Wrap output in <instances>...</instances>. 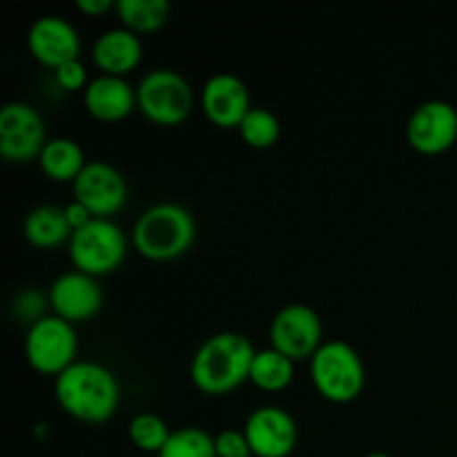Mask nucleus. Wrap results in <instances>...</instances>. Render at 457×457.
Returning <instances> with one entry per match:
<instances>
[{
	"instance_id": "nucleus-1",
	"label": "nucleus",
	"mask_w": 457,
	"mask_h": 457,
	"mask_svg": "<svg viewBox=\"0 0 457 457\" xmlns=\"http://www.w3.org/2000/svg\"><path fill=\"white\" fill-rule=\"evenodd\" d=\"M54 395L67 415L80 422L101 424L119 409L120 384L114 370L101 361L76 360L70 369L56 375Z\"/></svg>"
},
{
	"instance_id": "nucleus-2",
	"label": "nucleus",
	"mask_w": 457,
	"mask_h": 457,
	"mask_svg": "<svg viewBox=\"0 0 457 457\" xmlns=\"http://www.w3.org/2000/svg\"><path fill=\"white\" fill-rule=\"evenodd\" d=\"M257 348L235 330L210 335L201 342L190 361V378L208 395H226L250 379Z\"/></svg>"
},
{
	"instance_id": "nucleus-3",
	"label": "nucleus",
	"mask_w": 457,
	"mask_h": 457,
	"mask_svg": "<svg viewBox=\"0 0 457 457\" xmlns=\"http://www.w3.org/2000/svg\"><path fill=\"white\" fill-rule=\"evenodd\" d=\"M196 239L195 214L181 204L161 201L137 217L132 228V244L138 254L152 262H168L181 257Z\"/></svg>"
},
{
	"instance_id": "nucleus-4",
	"label": "nucleus",
	"mask_w": 457,
	"mask_h": 457,
	"mask_svg": "<svg viewBox=\"0 0 457 457\" xmlns=\"http://www.w3.org/2000/svg\"><path fill=\"white\" fill-rule=\"evenodd\" d=\"M311 379L321 397L346 404L357 400L364 391V361L346 339H328L311 357Z\"/></svg>"
},
{
	"instance_id": "nucleus-5",
	"label": "nucleus",
	"mask_w": 457,
	"mask_h": 457,
	"mask_svg": "<svg viewBox=\"0 0 457 457\" xmlns=\"http://www.w3.org/2000/svg\"><path fill=\"white\" fill-rule=\"evenodd\" d=\"M137 105L152 123L179 125L192 114L195 92L183 74L168 67H156L138 80Z\"/></svg>"
},
{
	"instance_id": "nucleus-6",
	"label": "nucleus",
	"mask_w": 457,
	"mask_h": 457,
	"mask_svg": "<svg viewBox=\"0 0 457 457\" xmlns=\"http://www.w3.org/2000/svg\"><path fill=\"white\" fill-rule=\"evenodd\" d=\"M128 254V239L120 226L112 219L94 217L83 228L71 232L70 259L87 275H107L123 263Z\"/></svg>"
},
{
	"instance_id": "nucleus-7",
	"label": "nucleus",
	"mask_w": 457,
	"mask_h": 457,
	"mask_svg": "<svg viewBox=\"0 0 457 457\" xmlns=\"http://www.w3.org/2000/svg\"><path fill=\"white\" fill-rule=\"evenodd\" d=\"M79 335L71 321L45 315L29 326L25 337V357L43 375H61L76 361Z\"/></svg>"
},
{
	"instance_id": "nucleus-8",
	"label": "nucleus",
	"mask_w": 457,
	"mask_h": 457,
	"mask_svg": "<svg viewBox=\"0 0 457 457\" xmlns=\"http://www.w3.org/2000/svg\"><path fill=\"white\" fill-rule=\"evenodd\" d=\"M270 344L293 361L311 360L324 344L320 312L308 303H286L270 321Z\"/></svg>"
},
{
	"instance_id": "nucleus-9",
	"label": "nucleus",
	"mask_w": 457,
	"mask_h": 457,
	"mask_svg": "<svg viewBox=\"0 0 457 457\" xmlns=\"http://www.w3.org/2000/svg\"><path fill=\"white\" fill-rule=\"evenodd\" d=\"M45 137L43 116L25 101H9L0 110V154L7 161L25 163L43 152Z\"/></svg>"
},
{
	"instance_id": "nucleus-10",
	"label": "nucleus",
	"mask_w": 457,
	"mask_h": 457,
	"mask_svg": "<svg viewBox=\"0 0 457 457\" xmlns=\"http://www.w3.org/2000/svg\"><path fill=\"white\" fill-rule=\"evenodd\" d=\"M406 141L420 154H442L453 147L457 141V107L442 98L420 103L406 120Z\"/></svg>"
},
{
	"instance_id": "nucleus-11",
	"label": "nucleus",
	"mask_w": 457,
	"mask_h": 457,
	"mask_svg": "<svg viewBox=\"0 0 457 457\" xmlns=\"http://www.w3.org/2000/svg\"><path fill=\"white\" fill-rule=\"evenodd\" d=\"M71 186H74V199L87 205L94 217L112 219V214L128 204V181L123 172L107 161H87Z\"/></svg>"
},
{
	"instance_id": "nucleus-12",
	"label": "nucleus",
	"mask_w": 457,
	"mask_h": 457,
	"mask_svg": "<svg viewBox=\"0 0 457 457\" xmlns=\"http://www.w3.org/2000/svg\"><path fill=\"white\" fill-rule=\"evenodd\" d=\"M254 457H288L299 440L297 422L284 406L266 404L254 409L244 424Z\"/></svg>"
},
{
	"instance_id": "nucleus-13",
	"label": "nucleus",
	"mask_w": 457,
	"mask_h": 457,
	"mask_svg": "<svg viewBox=\"0 0 457 457\" xmlns=\"http://www.w3.org/2000/svg\"><path fill=\"white\" fill-rule=\"evenodd\" d=\"M49 306L54 308V315L62 317L67 321H85L98 315L105 302L101 284L94 275L79 270L61 272L49 286Z\"/></svg>"
},
{
	"instance_id": "nucleus-14",
	"label": "nucleus",
	"mask_w": 457,
	"mask_h": 457,
	"mask_svg": "<svg viewBox=\"0 0 457 457\" xmlns=\"http://www.w3.org/2000/svg\"><path fill=\"white\" fill-rule=\"evenodd\" d=\"M201 107L217 128H239L253 107L248 85L232 71H214L201 87Z\"/></svg>"
},
{
	"instance_id": "nucleus-15",
	"label": "nucleus",
	"mask_w": 457,
	"mask_h": 457,
	"mask_svg": "<svg viewBox=\"0 0 457 457\" xmlns=\"http://www.w3.org/2000/svg\"><path fill=\"white\" fill-rule=\"evenodd\" d=\"M27 47L36 61L56 70L62 62L79 58L80 36L79 29L65 16L45 13L29 25Z\"/></svg>"
},
{
	"instance_id": "nucleus-16",
	"label": "nucleus",
	"mask_w": 457,
	"mask_h": 457,
	"mask_svg": "<svg viewBox=\"0 0 457 457\" xmlns=\"http://www.w3.org/2000/svg\"><path fill=\"white\" fill-rule=\"evenodd\" d=\"M83 105L98 120H123L138 107L137 87L125 76L98 74L83 89Z\"/></svg>"
},
{
	"instance_id": "nucleus-17",
	"label": "nucleus",
	"mask_w": 457,
	"mask_h": 457,
	"mask_svg": "<svg viewBox=\"0 0 457 457\" xmlns=\"http://www.w3.org/2000/svg\"><path fill=\"white\" fill-rule=\"evenodd\" d=\"M92 58L103 74L125 76L141 62L143 40L128 27H112L94 40Z\"/></svg>"
},
{
	"instance_id": "nucleus-18",
	"label": "nucleus",
	"mask_w": 457,
	"mask_h": 457,
	"mask_svg": "<svg viewBox=\"0 0 457 457\" xmlns=\"http://www.w3.org/2000/svg\"><path fill=\"white\" fill-rule=\"evenodd\" d=\"M22 230H25L27 241L36 248H54L62 241H70L74 228L67 221L65 205L43 204L27 212Z\"/></svg>"
},
{
	"instance_id": "nucleus-19",
	"label": "nucleus",
	"mask_w": 457,
	"mask_h": 457,
	"mask_svg": "<svg viewBox=\"0 0 457 457\" xmlns=\"http://www.w3.org/2000/svg\"><path fill=\"white\" fill-rule=\"evenodd\" d=\"M40 170L54 181H76L83 168L87 165L85 152L76 138L54 137L47 138L43 152L38 156Z\"/></svg>"
},
{
	"instance_id": "nucleus-20",
	"label": "nucleus",
	"mask_w": 457,
	"mask_h": 457,
	"mask_svg": "<svg viewBox=\"0 0 457 457\" xmlns=\"http://www.w3.org/2000/svg\"><path fill=\"white\" fill-rule=\"evenodd\" d=\"M295 378V361L277 348L257 351L250 369V382L263 391H284Z\"/></svg>"
},
{
	"instance_id": "nucleus-21",
	"label": "nucleus",
	"mask_w": 457,
	"mask_h": 457,
	"mask_svg": "<svg viewBox=\"0 0 457 457\" xmlns=\"http://www.w3.org/2000/svg\"><path fill=\"white\" fill-rule=\"evenodd\" d=\"M114 9L123 27L137 34L161 29L172 12L168 0H116Z\"/></svg>"
},
{
	"instance_id": "nucleus-22",
	"label": "nucleus",
	"mask_w": 457,
	"mask_h": 457,
	"mask_svg": "<svg viewBox=\"0 0 457 457\" xmlns=\"http://www.w3.org/2000/svg\"><path fill=\"white\" fill-rule=\"evenodd\" d=\"M159 457H217L214 436L201 427L174 428Z\"/></svg>"
},
{
	"instance_id": "nucleus-23",
	"label": "nucleus",
	"mask_w": 457,
	"mask_h": 457,
	"mask_svg": "<svg viewBox=\"0 0 457 457\" xmlns=\"http://www.w3.org/2000/svg\"><path fill=\"white\" fill-rule=\"evenodd\" d=\"M172 428L168 427L163 418L159 413H152V411H141V413L134 415L129 420L128 436L132 440V445L138 451H145V453H161V449L168 442Z\"/></svg>"
},
{
	"instance_id": "nucleus-24",
	"label": "nucleus",
	"mask_w": 457,
	"mask_h": 457,
	"mask_svg": "<svg viewBox=\"0 0 457 457\" xmlns=\"http://www.w3.org/2000/svg\"><path fill=\"white\" fill-rule=\"evenodd\" d=\"M239 134L250 147L266 150L272 147L281 137V123L277 114L268 107H250L248 114L239 123Z\"/></svg>"
},
{
	"instance_id": "nucleus-25",
	"label": "nucleus",
	"mask_w": 457,
	"mask_h": 457,
	"mask_svg": "<svg viewBox=\"0 0 457 457\" xmlns=\"http://www.w3.org/2000/svg\"><path fill=\"white\" fill-rule=\"evenodd\" d=\"M214 446H217V457H253V449L244 431L237 428H223L214 436Z\"/></svg>"
},
{
	"instance_id": "nucleus-26",
	"label": "nucleus",
	"mask_w": 457,
	"mask_h": 457,
	"mask_svg": "<svg viewBox=\"0 0 457 457\" xmlns=\"http://www.w3.org/2000/svg\"><path fill=\"white\" fill-rule=\"evenodd\" d=\"M54 76H56V83L61 85L65 92H83L85 87L89 85V76H87V67L83 65L80 58H74V61H67L62 65H58L54 70Z\"/></svg>"
},
{
	"instance_id": "nucleus-27",
	"label": "nucleus",
	"mask_w": 457,
	"mask_h": 457,
	"mask_svg": "<svg viewBox=\"0 0 457 457\" xmlns=\"http://www.w3.org/2000/svg\"><path fill=\"white\" fill-rule=\"evenodd\" d=\"M45 303H49V299H45L40 293H34V290H25V293L18 295L16 299V312L25 320H29V326L34 321H38L43 315Z\"/></svg>"
},
{
	"instance_id": "nucleus-28",
	"label": "nucleus",
	"mask_w": 457,
	"mask_h": 457,
	"mask_svg": "<svg viewBox=\"0 0 457 457\" xmlns=\"http://www.w3.org/2000/svg\"><path fill=\"white\" fill-rule=\"evenodd\" d=\"M65 214H67V221H70V226L74 228V230H79V228H83L85 223H89L94 219V214L89 212L87 205H83L76 199H71L70 204L65 205Z\"/></svg>"
},
{
	"instance_id": "nucleus-29",
	"label": "nucleus",
	"mask_w": 457,
	"mask_h": 457,
	"mask_svg": "<svg viewBox=\"0 0 457 457\" xmlns=\"http://www.w3.org/2000/svg\"><path fill=\"white\" fill-rule=\"evenodd\" d=\"M76 7L89 16H103L112 7H116V3H112V0H76Z\"/></svg>"
},
{
	"instance_id": "nucleus-30",
	"label": "nucleus",
	"mask_w": 457,
	"mask_h": 457,
	"mask_svg": "<svg viewBox=\"0 0 457 457\" xmlns=\"http://www.w3.org/2000/svg\"><path fill=\"white\" fill-rule=\"evenodd\" d=\"M364 457H393V455L384 453V451H373V453H369V455H364Z\"/></svg>"
}]
</instances>
